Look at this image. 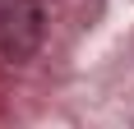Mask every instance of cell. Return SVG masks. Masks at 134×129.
Wrapping results in <instances>:
<instances>
[{
  "mask_svg": "<svg viewBox=\"0 0 134 129\" xmlns=\"http://www.w3.org/2000/svg\"><path fill=\"white\" fill-rule=\"evenodd\" d=\"M42 46V5L37 0H0V60L19 64Z\"/></svg>",
  "mask_w": 134,
  "mask_h": 129,
  "instance_id": "cell-1",
  "label": "cell"
}]
</instances>
